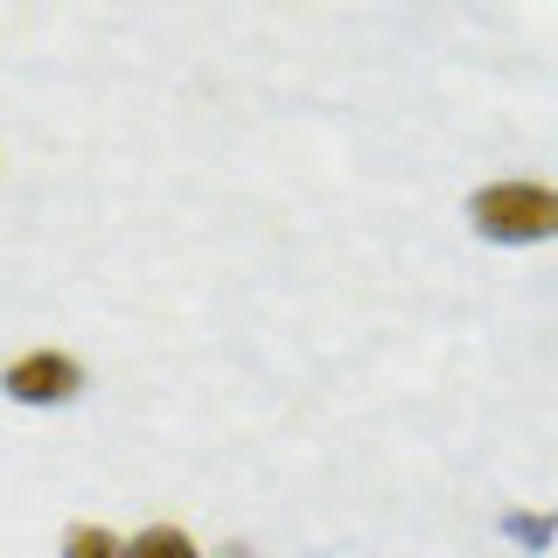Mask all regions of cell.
Masks as SVG:
<instances>
[{
	"mask_svg": "<svg viewBox=\"0 0 558 558\" xmlns=\"http://www.w3.org/2000/svg\"><path fill=\"white\" fill-rule=\"evenodd\" d=\"M502 537H517V545L545 551V545H551V523H545V517H502Z\"/></svg>",
	"mask_w": 558,
	"mask_h": 558,
	"instance_id": "obj_5",
	"label": "cell"
},
{
	"mask_svg": "<svg viewBox=\"0 0 558 558\" xmlns=\"http://www.w3.org/2000/svg\"><path fill=\"white\" fill-rule=\"evenodd\" d=\"M468 223L482 244H545L558 231V196L545 182H488L468 196Z\"/></svg>",
	"mask_w": 558,
	"mask_h": 558,
	"instance_id": "obj_1",
	"label": "cell"
},
{
	"mask_svg": "<svg viewBox=\"0 0 558 558\" xmlns=\"http://www.w3.org/2000/svg\"><path fill=\"white\" fill-rule=\"evenodd\" d=\"M119 558H203V551L182 523H147V531L119 537Z\"/></svg>",
	"mask_w": 558,
	"mask_h": 558,
	"instance_id": "obj_3",
	"label": "cell"
},
{
	"mask_svg": "<svg viewBox=\"0 0 558 558\" xmlns=\"http://www.w3.org/2000/svg\"><path fill=\"white\" fill-rule=\"evenodd\" d=\"M0 391H8L14 405H28V412L70 405V398L84 391V363H77V356H63V349H28V356H14V363H8Z\"/></svg>",
	"mask_w": 558,
	"mask_h": 558,
	"instance_id": "obj_2",
	"label": "cell"
},
{
	"mask_svg": "<svg viewBox=\"0 0 558 558\" xmlns=\"http://www.w3.org/2000/svg\"><path fill=\"white\" fill-rule=\"evenodd\" d=\"M63 558H119V537L105 531V523H77V531L63 537Z\"/></svg>",
	"mask_w": 558,
	"mask_h": 558,
	"instance_id": "obj_4",
	"label": "cell"
}]
</instances>
